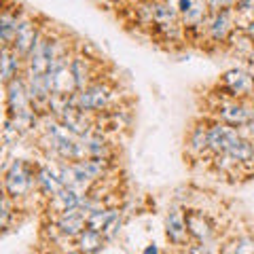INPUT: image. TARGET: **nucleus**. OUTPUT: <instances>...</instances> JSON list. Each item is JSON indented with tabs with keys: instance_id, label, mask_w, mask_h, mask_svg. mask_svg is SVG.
<instances>
[{
	"instance_id": "nucleus-2",
	"label": "nucleus",
	"mask_w": 254,
	"mask_h": 254,
	"mask_svg": "<svg viewBox=\"0 0 254 254\" xmlns=\"http://www.w3.org/2000/svg\"><path fill=\"white\" fill-rule=\"evenodd\" d=\"M32 189V172L23 165V161H13L11 168L4 174V190L6 195L17 199L28 195Z\"/></svg>"
},
{
	"instance_id": "nucleus-18",
	"label": "nucleus",
	"mask_w": 254,
	"mask_h": 254,
	"mask_svg": "<svg viewBox=\"0 0 254 254\" xmlns=\"http://www.w3.org/2000/svg\"><path fill=\"white\" fill-rule=\"evenodd\" d=\"M227 155L231 157L235 163H250L252 159H254V142H252V140H246V138L242 136V138L231 146V150H229Z\"/></svg>"
},
{
	"instance_id": "nucleus-5",
	"label": "nucleus",
	"mask_w": 254,
	"mask_h": 254,
	"mask_svg": "<svg viewBox=\"0 0 254 254\" xmlns=\"http://www.w3.org/2000/svg\"><path fill=\"white\" fill-rule=\"evenodd\" d=\"M222 85L227 87V91L231 98H250L254 95V74L246 72V70L240 68H233V70H227L222 74Z\"/></svg>"
},
{
	"instance_id": "nucleus-12",
	"label": "nucleus",
	"mask_w": 254,
	"mask_h": 254,
	"mask_svg": "<svg viewBox=\"0 0 254 254\" xmlns=\"http://www.w3.org/2000/svg\"><path fill=\"white\" fill-rule=\"evenodd\" d=\"M233 9L229 6V9H220L218 13H214V17L208 26V32L214 41H225L229 36V32L233 30Z\"/></svg>"
},
{
	"instance_id": "nucleus-23",
	"label": "nucleus",
	"mask_w": 254,
	"mask_h": 254,
	"mask_svg": "<svg viewBox=\"0 0 254 254\" xmlns=\"http://www.w3.org/2000/svg\"><path fill=\"white\" fill-rule=\"evenodd\" d=\"M233 2H235V0H208V6L214 13H218L220 9H229Z\"/></svg>"
},
{
	"instance_id": "nucleus-17",
	"label": "nucleus",
	"mask_w": 254,
	"mask_h": 254,
	"mask_svg": "<svg viewBox=\"0 0 254 254\" xmlns=\"http://www.w3.org/2000/svg\"><path fill=\"white\" fill-rule=\"evenodd\" d=\"M19 21L21 19L15 13H11V11L2 13V17H0V38H2V45H13Z\"/></svg>"
},
{
	"instance_id": "nucleus-13",
	"label": "nucleus",
	"mask_w": 254,
	"mask_h": 254,
	"mask_svg": "<svg viewBox=\"0 0 254 254\" xmlns=\"http://www.w3.org/2000/svg\"><path fill=\"white\" fill-rule=\"evenodd\" d=\"M34 180H36L38 189H41L43 193L49 197V199H51V197H55L64 189L62 180H60V174H58V168H49V165H45V168L38 170Z\"/></svg>"
},
{
	"instance_id": "nucleus-9",
	"label": "nucleus",
	"mask_w": 254,
	"mask_h": 254,
	"mask_svg": "<svg viewBox=\"0 0 254 254\" xmlns=\"http://www.w3.org/2000/svg\"><path fill=\"white\" fill-rule=\"evenodd\" d=\"M165 233H168V240L172 244H185L187 240V220H185V212H180L178 208H172L168 212V216H165Z\"/></svg>"
},
{
	"instance_id": "nucleus-10",
	"label": "nucleus",
	"mask_w": 254,
	"mask_h": 254,
	"mask_svg": "<svg viewBox=\"0 0 254 254\" xmlns=\"http://www.w3.org/2000/svg\"><path fill=\"white\" fill-rule=\"evenodd\" d=\"M81 201H83V193H81V190L74 189V187H64L58 195L51 197L49 205L55 212L66 214L70 210H78V208H81Z\"/></svg>"
},
{
	"instance_id": "nucleus-19",
	"label": "nucleus",
	"mask_w": 254,
	"mask_h": 254,
	"mask_svg": "<svg viewBox=\"0 0 254 254\" xmlns=\"http://www.w3.org/2000/svg\"><path fill=\"white\" fill-rule=\"evenodd\" d=\"M70 70H72V74H74L78 91L85 89V87H89V64H87V58L74 55L72 62H70Z\"/></svg>"
},
{
	"instance_id": "nucleus-27",
	"label": "nucleus",
	"mask_w": 254,
	"mask_h": 254,
	"mask_svg": "<svg viewBox=\"0 0 254 254\" xmlns=\"http://www.w3.org/2000/svg\"><path fill=\"white\" fill-rule=\"evenodd\" d=\"M68 254H83L81 250H76V252H68Z\"/></svg>"
},
{
	"instance_id": "nucleus-1",
	"label": "nucleus",
	"mask_w": 254,
	"mask_h": 254,
	"mask_svg": "<svg viewBox=\"0 0 254 254\" xmlns=\"http://www.w3.org/2000/svg\"><path fill=\"white\" fill-rule=\"evenodd\" d=\"M110 95H113V91H110V87L106 83H93V85L70 95V104L85 115L87 113H102V110L108 106Z\"/></svg>"
},
{
	"instance_id": "nucleus-6",
	"label": "nucleus",
	"mask_w": 254,
	"mask_h": 254,
	"mask_svg": "<svg viewBox=\"0 0 254 254\" xmlns=\"http://www.w3.org/2000/svg\"><path fill=\"white\" fill-rule=\"evenodd\" d=\"M6 106H9V115H19L23 110L32 108V100L28 93V83L15 76L13 81L6 83Z\"/></svg>"
},
{
	"instance_id": "nucleus-22",
	"label": "nucleus",
	"mask_w": 254,
	"mask_h": 254,
	"mask_svg": "<svg viewBox=\"0 0 254 254\" xmlns=\"http://www.w3.org/2000/svg\"><path fill=\"white\" fill-rule=\"evenodd\" d=\"M231 248L235 250V254H254V240H250V237H240L237 242L231 244Z\"/></svg>"
},
{
	"instance_id": "nucleus-4",
	"label": "nucleus",
	"mask_w": 254,
	"mask_h": 254,
	"mask_svg": "<svg viewBox=\"0 0 254 254\" xmlns=\"http://www.w3.org/2000/svg\"><path fill=\"white\" fill-rule=\"evenodd\" d=\"M218 119L231 127H248L250 123H254V108L235 100L222 102L218 106Z\"/></svg>"
},
{
	"instance_id": "nucleus-14",
	"label": "nucleus",
	"mask_w": 254,
	"mask_h": 254,
	"mask_svg": "<svg viewBox=\"0 0 254 254\" xmlns=\"http://www.w3.org/2000/svg\"><path fill=\"white\" fill-rule=\"evenodd\" d=\"M19 60H21V55L15 51L11 45H2V55H0V66L2 68H0V76H2L4 85L17 76Z\"/></svg>"
},
{
	"instance_id": "nucleus-16",
	"label": "nucleus",
	"mask_w": 254,
	"mask_h": 254,
	"mask_svg": "<svg viewBox=\"0 0 254 254\" xmlns=\"http://www.w3.org/2000/svg\"><path fill=\"white\" fill-rule=\"evenodd\" d=\"M104 248V233L93 231V229H85L78 235V250L83 254H98Z\"/></svg>"
},
{
	"instance_id": "nucleus-15",
	"label": "nucleus",
	"mask_w": 254,
	"mask_h": 254,
	"mask_svg": "<svg viewBox=\"0 0 254 254\" xmlns=\"http://www.w3.org/2000/svg\"><path fill=\"white\" fill-rule=\"evenodd\" d=\"M117 218H119V210H115V208H100V210H95V212H91L89 216H87V229H93V231L104 233Z\"/></svg>"
},
{
	"instance_id": "nucleus-8",
	"label": "nucleus",
	"mask_w": 254,
	"mask_h": 254,
	"mask_svg": "<svg viewBox=\"0 0 254 254\" xmlns=\"http://www.w3.org/2000/svg\"><path fill=\"white\" fill-rule=\"evenodd\" d=\"M185 220H187V231H189V235L193 237V240L208 242L210 237L214 235V225H212V220L205 216V214L197 212V210L187 212Z\"/></svg>"
},
{
	"instance_id": "nucleus-7",
	"label": "nucleus",
	"mask_w": 254,
	"mask_h": 254,
	"mask_svg": "<svg viewBox=\"0 0 254 254\" xmlns=\"http://www.w3.org/2000/svg\"><path fill=\"white\" fill-rule=\"evenodd\" d=\"M38 38H41V34H38L36 23L32 19H21L19 26H17V32H15V41H13L11 47L21 55V58H28L32 47L36 45Z\"/></svg>"
},
{
	"instance_id": "nucleus-21",
	"label": "nucleus",
	"mask_w": 254,
	"mask_h": 254,
	"mask_svg": "<svg viewBox=\"0 0 254 254\" xmlns=\"http://www.w3.org/2000/svg\"><path fill=\"white\" fill-rule=\"evenodd\" d=\"M189 148L193 150V153H197V155L210 150V138H208V129H205V127H195V129L190 131Z\"/></svg>"
},
{
	"instance_id": "nucleus-26",
	"label": "nucleus",
	"mask_w": 254,
	"mask_h": 254,
	"mask_svg": "<svg viewBox=\"0 0 254 254\" xmlns=\"http://www.w3.org/2000/svg\"><path fill=\"white\" fill-rule=\"evenodd\" d=\"M220 254H235V250L231 248V246H227V248H225V250H222Z\"/></svg>"
},
{
	"instance_id": "nucleus-11",
	"label": "nucleus",
	"mask_w": 254,
	"mask_h": 254,
	"mask_svg": "<svg viewBox=\"0 0 254 254\" xmlns=\"http://www.w3.org/2000/svg\"><path fill=\"white\" fill-rule=\"evenodd\" d=\"M58 229L62 235L68 237H78L87 229V216L81 210H70L66 214H62L58 220Z\"/></svg>"
},
{
	"instance_id": "nucleus-20",
	"label": "nucleus",
	"mask_w": 254,
	"mask_h": 254,
	"mask_svg": "<svg viewBox=\"0 0 254 254\" xmlns=\"http://www.w3.org/2000/svg\"><path fill=\"white\" fill-rule=\"evenodd\" d=\"M176 19H178L176 6H172L170 2H163V0L155 2V23L157 26H170V23H176Z\"/></svg>"
},
{
	"instance_id": "nucleus-3",
	"label": "nucleus",
	"mask_w": 254,
	"mask_h": 254,
	"mask_svg": "<svg viewBox=\"0 0 254 254\" xmlns=\"http://www.w3.org/2000/svg\"><path fill=\"white\" fill-rule=\"evenodd\" d=\"M208 138H210V150L218 155V153H229L231 146L242 138V133L237 131V127L216 121L208 127Z\"/></svg>"
},
{
	"instance_id": "nucleus-25",
	"label": "nucleus",
	"mask_w": 254,
	"mask_h": 254,
	"mask_svg": "<svg viewBox=\"0 0 254 254\" xmlns=\"http://www.w3.org/2000/svg\"><path fill=\"white\" fill-rule=\"evenodd\" d=\"M144 254H159V250H157V246L155 244H150L148 248H144Z\"/></svg>"
},
{
	"instance_id": "nucleus-24",
	"label": "nucleus",
	"mask_w": 254,
	"mask_h": 254,
	"mask_svg": "<svg viewBox=\"0 0 254 254\" xmlns=\"http://www.w3.org/2000/svg\"><path fill=\"white\" fill-rule=\"evenodd\" d=\"M189 254H212V248L208 246V242H199V244H193V246H190Z\"/></svg>"
}]
</instances>
